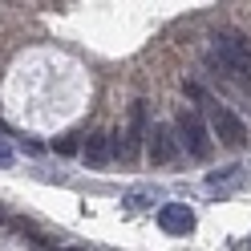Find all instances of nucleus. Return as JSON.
Wrapping results in <instances>:
<instances>
[{"label": "nucleus", "mask_w": 251, "mask_h": 251, "mask_svg": "<svg viewBox=\"0 0 251 251\" xmlns=\"http://www.w3.org/2000/svg\"><path fill=\"white\" fill-rule=\"evenodd\" d=\"M0 223H8V211H4V202H0Z\"/></svg>", "instance_id": "13"}, {"label": "nucleus", "mask_w": 251, "mask_h": 251, "mask_svg": "<svg viewBox=\"0 0 251 251\" xmlns=\"http://www.w3.org/2000/svg\"><path fill=\"white\" fill-rule=\"evenodd\" d=\"M211 65H219L227 77H239V81L251 89V41L243 33H235V28L219 33L211 41Z\"/></svg>", "instance_id": "1"}, {"label": "nucleus", "mask_w": 251, "mask_h": 251, "mask_svg": "<svg viewBox=\"0 0 251 251\" xmlns=\"http://www.w3.org/2000/svg\"><path fill=\"white\" fill-rule=\"evenodd\" d=\"M146 146H150V162H158V166H170L178 158V138H175V130H170L166 122H154V130L146 134Z\"/></svg>", "instance_id": "5"}, {"label": "nucleus", "mask_w": 251, "mask_h": 251, "mask_svg": "<svg viewBox=\"0 0 251 251\" xmlns=\"http://www.w3.org/2000/svg\"><path fill=\"white\" fill-rule=\"evenodd\" d=\"M211 134H215L223 146H231V150H239V146L247 142V126H243V118L231 114L227 105H211Z\"/></svg>", "instance_id": "4"}, {"label": "nucleus", "mask_w": 251, "mask_h": 251, "mask_svg": "<svg viewBox=\"0 0 251 251\" xmlns=\"http://www.w3.org/2000/svg\"><path fill=\"white\" fill-rule=\"evenodd\" d=\"M158 227L166 235H191L195 231V211L186 202H166V207H158Z\"/></svg>", "instance_id": "7"}, {"label": "nucleus", "mask_w": 251, "mask_h": 251, "mask_svg": "<svg viewBox=\"0 0 251 251\" xmlns=\"http://www.w3.org/2000/svg\"><path fill=\"white\" fill-rule=\"evenodd\" d=\"M146 134H150V126H146V101L138 98L130 105V118H126V130H118L114 138H109V146H114V158L118 162H138V150H142L146 142Z\"/></svg>", "instance_id": "2"}, {"label": "nucleus", "mask_w": 251, "mask_h": 251, "mask_svg": "<svg viewBox=\"0 0 251 251\" xmlns=\"http://www.w3.org/2000/svg\"><path fill=\"white\" fill-rule=\"evenodd\" d=\"M81 158H85L93 170H101L109 158H114V146H109V138H105V134H89V142L81 146Z\"/></svg>", "instance_id": "8"}, {"label": "nucleus", "mask_w": 251, "mask_h": 251, "mask_svg": "<svg viewBox=\"0 0 251 251\" xmlns=\"http://www.w3.org/2000/svg\"><path fill=\"white\" fill-rule=\"evenodd\" d=\"M243 182H247V166H243V162H231V166H223V170H211V175H207V195L227 199L231 191H239Z\"/></svg>", "instance_id": "6"}, {"label": "nucleus", "mask_w": 251, "mask_h": 251, "mask_svg": "<svg viewBox=\"0 0 251 251\" xmlns=\"http://www.w3.org/2000/svg\"><path fill=\"white\" fill-rule=\"evenodd\" d=\"M247 247H251V235H247Z\"/></svg>", "instance_id": "14"}, {"label": "nucleus", "mask_w": 251, "mask_h": 251, "mask_svg": "<svg viewBox=\"0 0 251 251\" xmlns=\"http://www.w3.org/2000/svg\"><path fill=\"white\" fill-rule=\"evenodd\" d=\"M57 251H85L81 243H69V247H57Z\"/></svg>", "instance_id": "12"}, {"label": "nucleus", "mask_w": 251, "mask_h": 251, "mask_svg": "<svg viewBox=\"0 0 251 251\" xmlns=\"http://www.w3.org/2000/svg\"><path fill=\"white\" fill-rule=\"evenodd\" d=\"M126 207H130V211L150 207V191H134V195H126Z\"/></svg>", "instance_id": "9"}, {"label": "nucleus", "mask_w": 251, "mask_h": 251, "mask_svg": "<svg viewBox=\"0 0 251 251\" xmlns=\"http://www.w3.org/2000/svg\"><path fill=\"white\" fill-rule=\"evenodd\" d=\"M178 142L186 146V154L191 158H211V150H215V142H211V130L202 126V118H199V109H191V105H182V114H178Z\"/></svg>", "instance_id": "3"}, {"label": "nucleus", "mask_w": 251, "mask_h": 251, "mask_svg": "<svg viewBox=\"0 0 251 251\" xmlns=\"http://www.w3.org/2000/svg\"><path fill=\"white\" fill-rule=\"evenodd\" d=\"M77 150H81L77 138H61V142H57V154H77Z\"/></svg>", "instance_id": "10"}, {"label": "nucleus", "mask_w": 251, "mask_h": 251, "mask_svg": "<svg viewBox=\"0 0 251 251\" xmlns=\"http://www.w3.org/2000/svg\"><path fill=\"white\" fill-rule=\"evenodd\" d=\"M8 162H12V154H8L4 146H0V166H8Z\"/></svg>", "instance_id": "11"}]
</instances>
